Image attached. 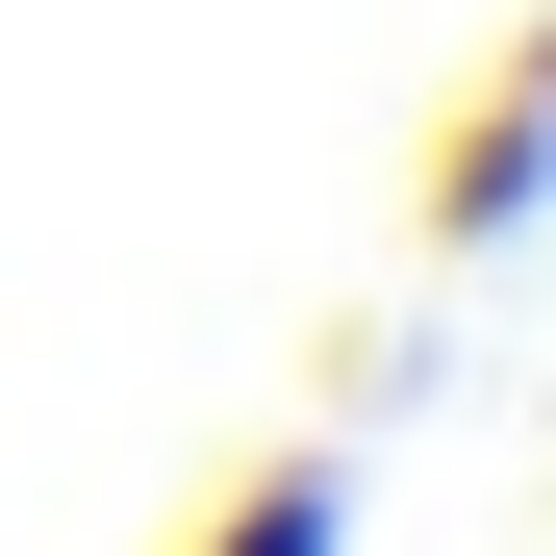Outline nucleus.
Instances as JSON below:
<instances>
[{"instance_id": "obj_1", "label": "nucleus", "mask_w": 556, "mask_h": 556, "mask_svg": "<svg viewBox=\"0 0 556 556\" xmlns=\"http://www.w3.org/2000/svg\"><path fill=\"white\" fill-rule=\"evenodd\" d=\"M531 203H556V0L481 26V76H455V127H430V177H405V228H430V253H506Z\"/></svg>"}, {"instance_id": "obj_2", "label": "nucleus", "mask_w": 556, "mask_h": 556, "mask_svg": "<svg viewBox=\"0 0 556 556\" xmlns=\"http://www.w3.org/2000/svg\"><path fill=\"white\" fill-rule=\"evenodd\" d=\"M329 506H354V481H329V455H253V481H228L203 531H177V556H329Z\"/></svg>"}]
</instances>
